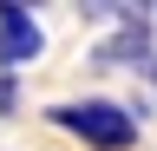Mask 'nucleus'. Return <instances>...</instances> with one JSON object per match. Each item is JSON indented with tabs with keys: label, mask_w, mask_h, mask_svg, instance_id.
I'll list each match as a JSON object with an SVG mask.
<instances>
[{
	"label": "nucleus",
	"mask_w": 157,
	"mask_h": 151,
	"mask_svg": "<svg viewBox=\"0 0 157 151\" xmlns=\"http://www.w3.org/2000/svg\"><path fill=\"white\" fill-rule=\"evenodd\" d=\"M46 118L72 138H85L92 151H131L137 145V112L118 99H78V105H52Z\"/></svg>",
	"instance_id": "obj_1"
},
{
	"label": "nucleus",
	"mask_w": 157,
	"mask_h": 151,
	"mask_svg": "<svg viewBox=\"0 0 157 151\" xmlns=\"http://www.w3.org/2000/svg\"><path fill=\"white\" fill-rule=\"evenodd\" d=\"M39 53H46V33L26 7H13V0H0V59L7 66H33Z\"/></svg>",
	"instance_id": "obj_2"
},
{
	"label": "nucleus",
	"mask_w": 157,
	"mask_h": 151,
	"mask_svg": "<svg viewBox=\"0 0 157 151\" xmlns=\"http://www.w3.org/2000/svg\"><path fill=\"white\" fill-rule=\"evenodd\" d=\"M92 13L124 20V33H118V40H105L92 59H98V66H144V53H151V26L137 20V7H92Z\"/></svg>",
	"instance_id": "obj_3"
}]
</instances>
